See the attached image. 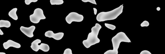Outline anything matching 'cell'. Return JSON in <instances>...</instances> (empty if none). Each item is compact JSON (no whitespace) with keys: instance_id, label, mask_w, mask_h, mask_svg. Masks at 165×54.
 <instances>
[{"instance_id":"1","label":"cell","mask_w":165,"mask_h":54,"mask_svg":"<svg viewBox=\"0 0 165 54\" xmlns=\"http://www.w3.org/2000/svg\"><path fill=\"white\" fill-rule=\"evenodd\" d=\"M101 28V25L98 23L96 24L95 26L92 28L91 32L89 34L87 39L83 41V45L86 48H89L91 46L100 42L98 36Z\"/></svg>"},{"instance_id":"2","label":"cell","mask_w":165,"mask_h":54,"mask_svg":"<svg viewBox=\"0 0 165 54\" xmlns=\"http://www.w3.org/2000/svg\"><path fill=\"white\" fill-rule=\"evenodd\" d=\"M113 49L107 51L104 54H118V49L121 42L131 43V41L125 34L122 32L118 33L112 38Z\"/></svg>"},{"instance_id":"3","label":"cell","mask_w":165,"mask_h":54,"mask_svg":"<svg viewBox=\"0 0 165 54\" xmlns=\"http://www.w3.org/2000/svg\"><path fill=\"white\" fill-rule=\"evenodd\" d=\"M123 8V4H122L112 11L100 12L97 16L96 20L99 22H102L115 20L122 13Z\"/></svg>"},{"instance_id":"4","label":"cell","mask_w":165,"mask_h":54,"mask_svg":"<svg viewBox=\"0 0 165 54\" xmlns=\"http://www.w3.org/2000/svg\"><path fill=\"white\" fill-rule=\"evenodd\" d=\"M30 21L32 23L35 24L39 23L41 20L46 19L42 9L40 8L35 9L34 11V13L30 15Z\"/></svg>"},{"instance_id":"5","label":"cell","mask_w":165,"mask_h":54,"mask_svg":"<svg viewBox=\"0 0 165 54\" xmlns=\"http://www.w3.org/2000/svg\"><path fill=\"white\" fill-rule=\"evenodd\" d=\"M41 41L39 39H37L31 43L30 46L31 49L35 52H38L40 49L44 52H47L50 50V48L47 44L41 43L40 45L38 44L41 43Z\"/></svg>"},{"instance_id":"6","label":"cell","mask_w":165,"mask_h":54,"mask_svg":"<svg viewBox=\"0 0 165 54\" xmlns=\"http://www.w3.org/2000/svg\"><path fill=\"white\" fill-rule=\"evenodd\" d=\"M83 16L75 12H71L68 15L66 18L67 23L71 24L73 21L80 22L84 19Z\"/></svg>"},{"instance_id":"7","label":"cell","mask_w":165,"mask_h":54,"mask_svg":"<svg viewBox=\"0 0 165 54\" xmlns=\"http://www.w3.org/2000/svg\"><path fill=\"white\" fill-rule=\"evenodd\" d=\"M35 29V27L34 26H32L28 28L22 26L20 28V30L22 32L30 38L34 37L33 33Z\"/></svg>"},{"instance_id":"8","label":"cell","mask_w":165,"mask_h":54,"mask_svg":"<svg viewBox=\"0 0 165 54\" xmlns=\"http://www.w3.org/2000/svg\"><path fill=\"white\" fill-rule=\"evenodd\" d=\"M45 35L46 37L53 38L55 39L59 40L62 39L64 36V33H59L54 34L53 31L49 30L45 33Z\"/></svg>"},{"instance_id":"9","label":"cell","mask_w":165,"mask_h":54,"mask_svg":"<svg viewBox=\"0 0 165 54\" xmlns=\"http://www.w3.org/2000/svg\"><path fill=\"white\" fill-rule=\"evenodd\" d=\"M3 46L6 50L8 49L9 48L11 47L16 48H20L21 47L20 44L11 40H9L7 42L3 43Z\"/></svg>"},{"instance_id":"10","label":"cell","mask_w":165,"mask_h":54,"mask_svg":"<svg viewBox=\"0 0 165 54\" xmlns=\"http://www.w3.org/2000/svg\"><path fill=\"white\" fill-rule=\"evenodd\" d=\"M17 10V8H13L8 13L9 16L15 20H17L18 19V16L16 14Z\"/></svg>"},{"instance_id":"11","label":"cell","mask_w":165,"mask_h":54,"mask_svg":"<svg viewBox=\"0 0 165 54\" xmlns=\"http://www.w3.org/2000/svg\"><path fill=\"white\" fill-rule=\"evenodd\" d=\"M11 23L9 21L7 20H0V28L6 27L8 28L11 26Z\"/></svg>"},{"instance_id":"12","label":"cell","mask_w":165,"mask_h":54,"mask_svg":"<svg viewBox=\"0 0 165 54\" xmlns=\"http://www.w3.org/2000/svg\"><path fill=\"white\" fill-rule=\"evenodd\" d=\"M63 0H50V3L52 5H60L63 4Z\"/></svg>"},{"instance_id":"13","label":"cell","mask_w":165,"mask_h":54,"mask_svg":"<svg viewBox=\"0 0 165 54\" xmlns=\"http://www.w3.org/2000/svg\"><path fill=\"white\" fill-rule=\"evenodd\" d=\"M105 25L106 27L112 30H114L116 28V26L114 25L106 23H105Z\"/></svg>"},{"instance_id":"14","label":"cell","mask_w":165,"mask_h":54,"mask_svg":"<svg viewBox=\"0 0 165 54\" xmlns=\"http://www.w3.org/2000/svg\"><path fill=\"white\" fill-rule=\"evenodd\" d=\"M149 23L148 21H144L143 23L141 24V26L142 27H148L149 26Z\"/></svg>"},{"instance_id":"15","label":"cell","mask_w":165,"mask_h":54,"mask_svg":"<svg viewBox=\"0 0 165 54\" xmlns=\"http://www.w3.org/2000/svg\"><path fill=\"white\" fill-rule=\"evenodd\" d=\"M38 1V0H25V4L29 5L32 2H36Z\"/></svg>"},{"instance_id":"16","label":"cell","mask_w":165,"mask_h":54,"mask_svg":"<svg viewBox=\"0 0 165 54\" xmlns=\"http://www.w3.org/2000/svg\"><path fill=\"white\" fill-rule=\"evenodd\" d=\"M72 51L70 48H67L64 50L63 54H72Z\"/></svg>"},{"instance_id":"17","label":"cell","mask_w":165,"mask_h":54,"mask_svg":"<svg viewBox=\"0 0 165 54\" xmlns=\"http://www.w3.org/2000/svg\"><path fill=\"white\" fill-rule=\"evenodd\" d=\"M82 1L84 2H89L92 3V4L97 5L95 0H82Z\"/></svg>"},{"instance_id":"18","label":"cell","mask_w":165,"mask_h":54,"mask_svg":"<svg viewBox=\"0 0 165 54\" xmlns=\"http://www.w3.org/2000/svg\"><path fill=\"white\" fill-rule=\"evenodd\" d=\"M140 54H151V53L149 51L147 50H144L142 51L141 53Z\"/></svg>"},{"instance_id":"19","label":"cell","mask_w":165,"mask_h":54,"mask_svg":"<svg viewBox=\"0 0 165 54\" xmlns=\"http://www.w3.org/2000/svg\"><path fill=\"white\" fill-rule=\"evenodd\" d=\"M93 11H94V13L96 15L97 13V9L95 8H93Z\"/></svg>"},{"instance_id":"20","label":"cell","mask_w":165,"mask_h":54,"mask_svg":"<svg viewBox=\"0 0 165 54\" xmlns=\"http://www.w3.org/2000/svg\"><path fill=\"white\" fill-rule=\"evenodd\" d=\"M4 35V33L3 32V31L1 30L0 28V35Z\"/></svg>"},{"instance_id":"21","label":"cell","mask_w":165,"mask_h":54,"mask_svg":"<svg viewBox=\"0 0 165 54\" xmlns=\"http://www.w3.org/2000/svg\"><path fill=\"white\" fill-rule=\"evenodd\" d=\"M157 9L158 11H159L161 10V8L160 7H158L157 8Z\"/></svg>"},{"instance_id":"22","label":"cell","mask_w":165,"mask_h":54,"mask_svg":"<svg viewBox=\"0 0 165 54\" xmlns=\"http://www.w3.org/2000/svg\"><path fill=\"white\" fill-rule=\"evenodd\" d=\"M0 54H6L5 53L0 52Z\"/></svg>"}]
</instances>
